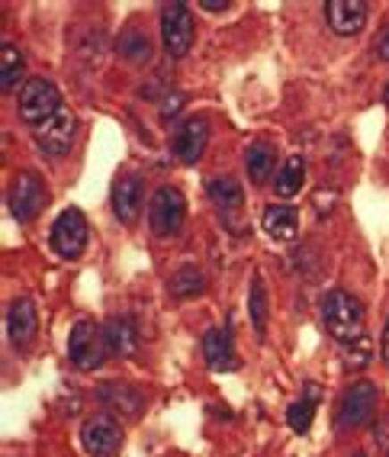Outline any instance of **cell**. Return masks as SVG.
Here are the masks:
<instances>
[{
    "label": "cell",
    "mask_w": 389,
    "mask_h": 457,
    "mask_svg": "<svg viewBox=\"0 0 389 457\" xmlns=\"http://www.w3.org/2000/svg\"><path fill=\"white\" fill-rule=\"evenodd\" d=\"M322 319L328 335L341 345H351L354 338L364 335V306L348 290H332V294L325 296Z\"/></svg>",
    "instance_id": "1"
},
{
    "label": "cell",
    "mask_w": 389,
    "mask_h": 457,
    "mask_svg": "<svg viewBox=\"0 0 389 457\" xmlns=\"http://www.w3.org/2000/svg\"><path fill=\"white\" fill-rule=\"evenodd\" d=\"M17 110H20V120L29 126H42L46 120L62 110V94L52 81L46 78H33V81H26L23 90H20V100H17Z\"/></svg>",
    "instance_id": "2"
},
{
    "label": "cell",
    "mask_w": 389,
    "mask_h": 457,
    "mask_svg": "<svg viewBox=\"0 0 389 457\" xmlns=\"http://www.w3.org/2000/svg\"><path fill=\"white\" fill-rule=\"evenodd\" d=\"M186 222V200L178 187L154 190L152 204H148V226L158 238L178 236Z\"/></svg>",
    "instance_id": "3"
},
{
    "label": "cell",
    "mask_w": 389,
    "mask_h": 457,
    "mask_svg": "<svg viewBox=\"0 0 389 457\" xmlns=\"http://www.w3.org/2000/svg\"><path fill=\"white\" fill-rule=\"evenodd\" d=\"M196 26H194V13L186 4H164L161 7V39L164 49L170 58H184L194 46Z\"/></svg>",
    "instance_id": "4"
},
{
    "label": "cell",
    "mask_w": 389,
    "mask_h": 457,
    "mask_svg": "<svg viewBox=\"0 0 389 457\" xmlns=\"http://www.w3.org/2000/svg\"><path fill=\"white\" fill-rule=\"evenodd\" d=\"M103 332H97V326L90 319L74 322L71 335H68V354H71V364L84 374L97 370L103 364Z\"/></svg>",
    "instance_id": "5"
},
{
    "label": "cell",
    "mask_w": 389,
    "mask_h": 457,
    "mask_svg": "<svg viewBox=\"0 0 389 457\" xmlns=\"http://www.w3.org/2000/svg\"><path fill=\"white\" fill-rule=\"evenodd\" d=\"M52 248L68 262L81 258L84 248H87V220H84L81 210L71 206V210L58 212V220L52 222Z\"/></svg>",
    "instance_id": "6"
},
{
    "label": "cell",
    "mask_w": 389,
    "mask_h": 457,
    "mask_svg": "<svg viewBox=\"0 0 389 457\" xmlns=\"http://www.w3.org/2000/svg\"><path fill=\"white\" fill-rule=\"evenodd\" d=\"M81 445L90 457H116L122 448V425L113 416L97 412L81 425Z\"/></svg>",
    "instance_id": "7"
},
{
    "label": "cell",
    "mask_w": 389,
    "mask_h": 457,
    "mask_svg": "<svg viewBox=\"0 0 389 457\" xmlns=\"http://www.w3.org/2000/svg\"><path fill=\"white\" fill-rule=\"evenodd\" d=\"M377 403H380V393L377 386L367 384V380H357L348 390L341 393L338 400V425L341 428H354V425H364L367 419L377 412Z\"/></svg>",
    "instance_id": "8"
},
{
    "label": "cell",
    "mask_w": 389,
    "mask_h": 457,
    "mask_svg": "<svg viewBox=\"0 0 389 457\" xmlns=\"http://www.w3.org/2000/svg\"><path fill=\"white\" fill-rule=\"evenodd\" d=\"M74 136H78V116L71 113V110H58L52 120H46L42 126H36V142H39V148L46 152V155L52 158H62L71 152V142Z\"/></svg>",
    "instance_id": "9"
},
{
    "label": "cell",
    "mask_w": 389,
    "mask_h": 457,
    "mask_svg": "<svg viewBox=\"0 0 389 457\" xmlns=\"http://www.w3.org/2000/svg\"><path fill=\"white\" fill-rule=\"evenodd\" d=\"M46 206V184H42L39 174H20L13 180V187H10V212H13V220L20 222H29L39 216V210Z\"/></svg>",
    "instance_id": "10"
},
{
    "label": "cell",
    "mask_w": 389,
    "mask_h": 457,
    "mask_svg": "<svg viewBox=\"0 0 389 457\" xmlns=\"http://www.w3.org/2000/svg\"><path fill=\"white\" fill-rule=\"evenodd\" d=\"M206 142H210V126H206V120L194 116V120H184L178 126L174 139H170V148H174V155L184 164H194L206 152Z\"/></svg>",
    "instance_id": "11"
},
{
    "label": "cell",
    "mask_w": 389,
    "mask_h": 457,
    "mask_svg": "<svg viewBox=\"0 0 389 457\" xmlns=\"http://www.w3.org/2000/svg\"><path fill=\"white\" fill-rule=\"evenodd\" d=\"M325 20L338 36H357L367 23L364 0H328L325 4Z\"/></svg>",
    "instance_id": "12"
},
{
    "label": "cell",
    "mask_w": 389,
    "mask_h": 457,
    "mask_svg": "<svg viewBox=\"0 0 389 457\" xmlns=\"http://www.w3.org/2000/svg\"><path fill=\"white\" fill-rule=\"evenodd\" d=\"M113 212L116 220L132 226L142 212V180L136 174H126L113 184Z\"/></svg>",
    "instance_id": "13"
},
{
    "label": "cell",
    "mask_w": 389,
    "mask_h": 457,
    "mask_svg": "<svg viewBox=\"0 0 389 457\" xmlns=\"http://www.w3.org/2000/svg\"><path fill=\"white\" fill-rule=\"evenodd\" d=\"M36 332H39V316H36V306L29 300H17L7 312V335L17 348H26L33 342Z\"/></svg>",
    "instance_id": "14"
},
{
    "label": "cell",
    "mask_w": 389,
    "mask_h": 457,
    "mask_svg": "<svg viewBox=\"0 0 389 457\" xmlns=\"http://www.w3.org/2000/svg\"><path fill=\"white\" fill-rule=\"evenodd\" d=\"M103 342L106 348L116 354V358H132L138 348V332H136V322L129 316H113L106 319L103 326Z\"/></svg>",
    "instance_id": "15"
},
{
    "label": "cell",
    "mask_w": 389,
    "mask_h": 457,
    "mask_svg": "<svg viewBox=\"0 0 389 457\" xmlns=\"http://www.w3.org/2000/svg\"><path fill=\"white\" fill-rule=\"evenodd\" d=\"M203 358L212 370H236V345H232V335L226 328H210L203 335Z\"/></svg>",
    "instance_id": "16"
},
{
    "label": "cell",
    "mask_w": 389,
    "mask_h": 457,
    "mask_svg": "<svg viewBox=\"0 0 389 457\" xmlns=\"http://www.w3.org/2000/svg\"><path fill=\"white\" fill-rule=\"evenodd\" d=\"M100 403H103L106 409H113V412H122V416L136 419L138 412H142V406H145V400H142V393L132 390L129 384H106L103 390H100Z\"/></svg>",
    "instance_id": "17"
},
{
    "label": "cell",
    "mask_w": 389,
    "mask_h": 457,
    "mask_svg": "<svg viewBox=\"0 0 389 457\" xmlns=\"http://www.w3.org/2000/svg\"><path fill=\"white\" fill-rule=\"evenodd\" d=\"M264 232H268L274 242H293L300 236V212L293 206H270L264 212Z\"/></svg>",
    "instance_id": "18"
},
{
    "label": "cell",
    "mask_w": 389,
    "mask_h": 457,
    "mask_svg": "<svg viewBox=\"0 0 389 457\" xmlns=\"http://www.w3.org/2000/svg\"><path fill=\"white\" fill-rule=\"evenodd\" d=\"M23 74H26V62H23V55H20V49L10 46V42H4V46H0V87L13 90L23 81Z\"/></svg>",
    "instance_id": "19"
},
{
    "label": "cell",
    "mask_w": 389,
    "mask_h": 457,
    "mask_svg": "<svg viewBox=\"0 0 389 457\" xmlns=\"http://www.w3.org/2000/svg\"><path fill=\"white\" fill-rule=\"evenodd\" d=\"M302 180H306V162L300 155L286 158V164L277 174V196H296L302 190Z\"/></svg>",
    "instance_id": "20"
},
{
    "label": "cell",
    "mask_w": 389,
    "mask_h": 457,
    "mask_svg": "<svg viewBox=\"0 0 389 457\" xmlns=\"http://www.w3.org/2000/svg\"><path fill=\"white\" fill-rule=\"evenodd\" d=\"M244 168H248L254 184H264L270 178V171H274V148L268 142H254L248 148V155H244Z\"/></svg>",
    "instance_id": "21"
},
{
    "label": "cell",
    "mask_w": 389,
    "mask_h": 457,
    "mask_svg": "<svg viewBox=\"0 0 389 457\" xmlns=\"http://www.w3.org/2000/svg\"><path fill=\"white\" fill-rule=\"evenodd\" d=\"M210 200L216 206H222V210H238L242 206V200H244V194H242V184H238L236 178H212L210 180Z\"/></svg>",
    "instance_id": "22"
},
{
    "label": "cell",
    "mask_w": 389,
    "mask_h": 457,
    "mask_svg": "<svg viewBox=\"0 0 389 457\" xmlns=\"http://www.w3.org/2000/svg\"><path fill=\"white\" fill-rule=\"evenodd\" d=\"M248 312H252V326L254 332L264 338V332H268V316H270V306H268V284H264V278H254L252 284V296H248Z\"/></svg>",
    "instance_id": "23"
},
{
    "label": "cell",
    "mask_w": 389,
    "mask_h": 457,
    "mask_svg": "<svg viewBox=\"0 0 389 457\" xmlns=\"http://www.w3.org/2000/svg\"><path fill=\"white\" fill-rule=\"evenodd\" d=\"M203 274H200V268H180L174 278H170V294L180 296V300H190V296L203 294Z\"/></svg>",
    "instance_id": "24"
},
{
    "label": "cell",
    "mask_w": 389,
    "mask_h": 457,
    "mask_svg": "<svg viewBox=\"0 0 389 457\" xmlns=\"http://www.w3.org/2000/svg\"><path fill=\"white\" fill-rule=\"evenodd\" d=\"M312 419H316V390L309 393V396H302V400H296L290 409H286V422H290L293 432L306 435L309 428H312Z\"/></svg>",
    "instance_id": "25"
},
{
    "label": "cell",
    "mask_w": 389,
    "mask_h": 457,
    "mask_svg": "<svg viewBox=\"0 0 389 457\" xmlns=\"http://www.w3.org/2000/svg\"><path fill=\"white\" fill-rule=\"evenodd\" d=\"M373 361V342L370 335H360L351 345H344V370H364Z\"/></svg>",
    "instance_id": "26"
},
{
    "label": "cell",
    "mask_w": 389,
    "mask_h": 457,
    "mask_svg": "<svg viewBox=\"0 0 389 457\" xmlns=\"http://www.w3.org/2000/svg\"><path fill=\"white\" fill-rule=\"evenodd\" d=\"M120 52H122V58H129V62H148V58H152V42L142 33H136V29H129V33L120 36Z\"/></svg>",
    "instance_id": "27"
},
{
    "label": "cell",
    "mask_w": 389,
    "mask_h": 457,
    "mask_svg": "<svg viewBox=\"0 0 389 457\" xmlns=\"http://www.w3.org/2000/svg\"><path fill=\"white\" fill-rule=\"evenodd\" d=\"M373 445L380 448L383 457H389V419H383V422L373 425Z\"/></svg>",
    "instance_id": "28"
},
{
    "label": "cell",
    "mask_w": 389,
    "mask_h": 457,
    "mask_svg": "<svg viewBox=\"0 0 389 457\" xmlns=\"http://www.w3.org/2000/svg\"><path fill=\"white\" fill-rule=\"evenodd\" d=\"M228 7H232L228 0H203V4H200V10H206V13H226Z\"/></svg>",
    "instance_id": "29"
},
{
    "label": "cell",
    "mask_w": 389,
    "mask_h": 457,
    "mask_svg": "<svg viewBox=\"0 0 389 457\" xmlns=\"http://www.w3.org/2000/svg\"><path fill=\"white\" fill-rule=\"evenodd\" d=\"M180 106H184V94H170L168 104L161 106V116H170V113H178Z\"/></svg>",
    "instance_id": "30"
},
{
    "label": "cell",
    "mask_w": 389,
    "mask_h": 457,
    "mask_svg": "<svg viewBox=\"0 0 389 457\" xmlns=\"http://www.w3.org/2000/svg\"><path fill=\"white\" fill-rule=\"evenodd\" d=\"M377 55H380L383 62H389V26L380 33V39H377Z\"/></svg>",
    "instance_id": "31"
},
{
    "label": "cell",
    "mask_w": 389,
    "mask_h": 457,
    "mask_svg": "<svg viewBox=\"0 0 389 457\" xmlns=\"http://www.w3.org/2000/svg\"><path fill=\"white\" fill-rule=\"evenodd\" d=\"M380 358H383V364L389 368V322H386V328H383V342H380Z\"/></svg>",
    "instance_id": "32"
},
{
    "label": "cell",
    "mask_w": 389,
    "mask_h": 457,
    "mask_svg": "<svg viewBox=\"0 0 389 457\" xmlns=\"http://www.w3.org/2000/svg\"><path fill=\"white\" fill-rule=\"evenodd\" d=\"M383 97H386V106H389V87H386V94H383Z\"/></svg>",
    "instance_id": "33"
},
{
    "label": "cell",
    "mask_w": 389,
    "mask_h": 457,
    "mask_svg": "<svg viewBox=\"0 0 389 457\" xmlns=\"http://www.w3.org/2000/svg\"><path fill=\"white\" fill-rule=\"evenodd\" d=\"M354 457H367V454H354Z\"/></svg>",
    "instance_id": "34"
}]
</instances>
